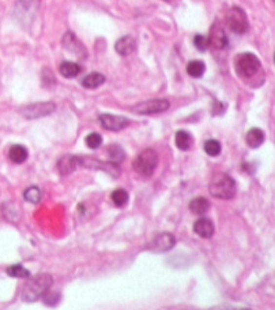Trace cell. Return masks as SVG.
<instances>
[{
  "mask_svg": "<svg viewBox=\"0 0 275 310\" xmlns=\"http://www.w3.org/2000/svg\"><path fill=\"white\" fill-rule=\"evenodd\" d=\"M53 283L52 276L49 273H39L37 276L32 277L23 287V301L36 302L51 288Z\"/></svg>",
  "mask_w": 275,
  "mask_h": 310,
  "instance_id": "6da1fadb",
  "label": "cell"
},
{
  "mask_svg": "<svg viewBox=\"0 0 275 310\" xmlns=\"http://www.w3.org/2000/svg\"><path fill=\"white\" fill-rule=\"evenodd\" d=\"M210 194L221 199H230L236 196V182L228 174H216L209 185Z\"/></svg>",
  "mask_w": 275,
  "mask_h": 310,
  "instance_id": "7a4b0ae2",
  "label": "cell"
},
{
  "mask_svg": "<svg viewBox=\"0 0 275 310\" xmlns=\"http://www.w3.org/2000/svg\"><path fill=\"white\" fill-rule=\"evenodd\" d=\"M236 71L241 78H252L260 71V60L257 56L251 52L240 53L236 58Z\"/></svg>",
  "mask_w": 275,
  "mask_h": 310,
  "instance_id": "3957f363",
  "label": "cell"
},
{
  "mask_svg": "<svg viewBox=\"0 0 275 310\" xmlns=\"http://www.w3.org/2000/svg\"><path fill=\"white\" fill-rule=\"evenodd\" d=\"M158 165V155L153 149H144L138 155V157L134 161V170L143 175V177H150L157 168Z\"/></svg>",
  "mask_w": 275,
  "mask_h": 310,
  "instance_id": "277c9868",
  "label": "cell"
},
{
  "mask_svg": "<svg viewBox=\"0 0 275 310\" xmlns=\"http://www.w3.org/2000/svg\"><path fill=\"white\" fill-rule=\"evenodd\" d=\"M226 23H228L230 30L237 34L245 33L249 26L247 15L238 7H232L226 13Z\"/></svg>",
  "mask_w": 275,
  "mask_h": 310,
  "instance_id": "5b68a950",
  "label": "cell"
},
{
  "mask_svg": "<svg viewBox=\"0 0 275 310\" xmlns=\"http://www.w3.org/2000/svg\"><path fill=\"white\" fill-rule=\"evenodd\" d=\"M169 108V101L165 99H153L142 101L132 108V112L138 115H154V113L165 112Z\"/></svg>",
  "mask_w": 275,
  "mask_h": 310,
  "instance_id": "8992f818",
  "label": "cell"
},
{
  "mask_svg": "<svg viewBox=\"0 0 275 310\" xmlns=\"http://www.w3.org/2000/svg\"><path fill=\"white\" fill-rule=\"evenodd\" d=\"M55 103H36V104H32V106L25 107V110L22 111V115L26 119H37L41 118V116H45V115H49L55 111Z\"/></svg>",
  "mask_w": 275,
  "mask_h": 310,
  "instance_id": "52a82bcc",
  "label": "cell"
},
{
  "mask_svg": "<svg viewBox=\"0 0 275 310\" xmlns=\"http://www.w3.org/2000/svg\"><path fill=\"white\" fill-rule=\"evenodd\" d=\"M78 163L80 165H85V167H89V168H97V170H102L106 174L109 175H113V177H118L120 174V167L118 165V163H102V161H98L96 158H87V157H78Z\"/></svg>",
  "mask_w": 275,
  "mask_h": 310,
  "instance_id": "ba28073f",
  "label": "cell"
},
{
  "mask_svg": "<svg viewBox=\"0 0 275 310\" xmlns=\"http://www.w3.org/2000/svg\"><path fill=\"white\" fill-rule=\"evenodd\" d=\"M98 119L102 127L106 130H111V132H120L130 125V120L124 116H116V115H111V113H102V115H99Z\"/></svg>",
  "mask_w": 275,
  "mask_h": 310,
  "instance_id": "9c48e42d",
  "label": "cell"
},
{
  "mask_svg": "<svg viewBox=\"0 0 275 310\" xmlns=\"http://www.w3.org/2000/svg\"><path fill=\"white\" fill-rule=\"evenodd\" d=\"M209 45H211L216 49H223L228 45V36L225 33L222 26H219L218 23H214L210 29L209 34Z\"/></svg>",
  "mask_w": 275,
  "mask_h": 310,
  "instance_id": "30bf717a",
  "label": "cell"
},
{
  "mask_svg": "<svg viewBox=\"0 0 275 310\" xmlns=\"http://www.w3.org/2000/svg\"><path fill=\"white\" fill-rule=\"evenodd\" d=\"M176 244V239L175 237L169 234V232H162L153 239L150 244V249L156 251H168L175 247Z\"/></svg>",
  "mask_w": 275,
  "mask_h": 310,
  "instance_id": "8fae6325",
  "label": "cell"
},
{
  "mask_svg": "<svg viewBox=\"0 0 275 310\" xmlns=\"http://www.w3.org/2000/svg\"><path fill=\"white\" fill-rule=\"evenodd\" d=\"M194 231L200 238H210L214 234V223L207 218L197 219L194 224Z\"/></svg>",
  "mask_w": 275,
  "mask_h": 310,
  "instance_id": "7c38bea8",
  "label": "cell"
},
{
  "mask_svg": "<svg viewBox=\"0 0 275 310\" xmlns=\"http://www.w3.org/2000/svg\"><path fill=\"white\" fill-rule=\"evenodd\" d=\"M137 48V41L132 36H124L121 39H118L116 41V45H115V49L118 55H123V56H127L135 51Z\"/></svg>",
  "mask_w": 275,
  "mask_h": 310,
  "instance_id": "4fadbf2b",
  "label": "cell"
},
{
  "mask_svg": "<svg viewBox=\"0 0 275 310\" xmlns=\"http://www.w3.org/2000/svg\"><path fill=\"white\" fill-rule=\"evenodd\" d=\"M78 165V157H75V156H63L59 160V163H58L59 171L63 175H70V174H72Z\"/></svg>",
  "mask_w": 275,
  "mask_h": 310,
  "instance_id": "5bb4252c",
  "label": "cell"
},
{
  "mask_svg": "<svg viewBox=\"0 0 275 310\" xmlns=\"http://www.w3.org/2000/svg\"><path fill=\"white\" fill-rule=\"evenodd\" d=\"M264 133L263 130L260 129H257V127H254V129H251L247 134V137H245V141H247V144H248L249 148H259V146H262V144L264 142Z\"/></svg>",
  "mask_w": 275,
  "mask_h": 310,
  "instance_id": "9a60e30c",
  "label": "cell"
},
{
  "mask_svg": "<svg viewBox=\"0 0 275 310\" xmlns=\"http://www.w3.org/2000/svg\"><path fill=\"white\" fill-rule=\"evenodd\" d=\"M8 156H10L11 161L17 163V164H20V163H23L26 160L27 156H29V152H27V149L25 146L17 144V145H13L10 148Z\"/></svg>",
  "mask_w": 275,
  "mask_h": 310,
  "instance_id": "2e32d148",
  "label": "cell"
},
{
  "mask_svg": "<svg viewBox=\"0 0 275 310\" xmlns=\"http://www.w3.org/2000/svg\"><path fill=\"white\" fill-rule=\"evenodd\" d=\"M209 209H210V202H209V199H206V198L199 197L191 201L190 211L192 212L194 215H196V216H202V215H204V213H207Z\"/></svg>",
  "mask_w": 275,
  "mask_h": 310,
  "instance_id": "e0dca14e",
  "label": "cell"
},
{
  "mask_svg": "<svg viewBox=\"0 0 275 310\" xmlns=\"http://www.w3.org/2000/svg\"><path fill=\"white\" fill-rule=\"evenodd\" d=\"M59 71L64 78H75L80 73V67L75 62H63L60 65Z\"/></svg>",
  "mask_w": 275,
  "mask_h": 310,
  "instance_id": "ac0fdd59",
  "label": "cell"
},
{
  "mask_svg": "<svg viewBox=\"0 0 275 310\" xmlns=\"http://www.w3.org/2000/svg\"><path fill=\"white\" fill-rule=\"evenodd\" d=\"M175 144H176V146L180 151H188L192 146V135L190 133L180 130L175 135Z\"/></svg>",
  "mask_w": 275,
  "mask_h": 310,
  "instance_id": "d6986e66",
  "label": "cell"
},
{
  "mask_svg": "<svg viewBox=\"0 0 275 310\" xmlns=\"http://www.w3.org/2000/svg\"><path fill=\"white\" fill-rule=\"evenodd\" d=\"M63 45H64L66 49L71 51V52H74L75 55H78V56L80 55V53H79L80 52V49H82V51H85V49H83V46H82V44L79 43L78 40H77V37H75L71 32L66 33L64 39H63Z\"/></svg>",
  "mask_w": 275,
  "mask_h": 310,
  "instance_id": "ffe728a7",
  "label": "cell"
},
{
  "mask_svg": "<svg viewBox=\"0 0 275 310\" xmlns=\"http://www.w3.org/2000/svg\"><path fill=\"white\" fill-rule=\"evenodd\" d=\"M105 82V77L101 73H92L89 75H86L83 81H82V85L86 89H96L98 88Z\"/></svg>",
  "mask_w": 275,
  "mask_h": 310,
  "instance_id": "44dd1931",
  "label": "cell"
},
{
  "mask_svg": "<svg viewBox=\"0 0 275 310\" xmlns=\"http://www.w3.org/2000/svg\"><path fill=\"white\" fill-rule=\"evenodd\" d=\"M206 71V66L202 60H192L187 66V73L194 78H200Z\"/></svg>",
  "mask_w": 275,
  "mask_h": 310,
  "instance_id": "7402d4cb",
  "label": "cell"
},
{
  "mask_svg": "<svg viewBox=\"0 0 275 310\" xmlns=\"http://www.w3.org/2000/svg\"><path fill=\"white\" fill-rule=\"evenodd\" d=\"M112 201L115 202L116 206L118 208H123L124 205H127L128 202V193L125 192L124 189H116L115 192L112 193Z\"/></svg>",
  "mask_w": 275,
  "mask_h": 310,
  "instance_id": "603a6c76",
  "label": "cell"
},
{
  "mask_svg": "<svg viewBox=\"0 0 275 310\" xmlns=\"http://www.w3.org/2000/svg\"><path fill=\"white\" fill-rule=\"evenodd\" d=\"M7 275L11 277H20V279H25V277L30 276V272L27 271L25 266L20 264L11 265L7 268Z\"/></svg>",
  "mask_w": 275,
  "mask_h": 310,
  "instance_id": "cb8c5ba5",
  "label": "cell"
},
{
  "mask_svg": "<svg viewBox=\"0 0 275 310\" xmlns=\"http://www.w3.org/2000/svg\"><path fill=\"white\" fill-rule=\"evenodd\" d=\"M23 198L26 199L27 202H30V204H39V199H41V192H39V187L30 186L23 193Z\"/></svg>",
  "mask_w": 275,
  "mask_h": 310,
  "instance_id": "d4e9b609",
  "label": "cell"
},
{
  "mask_svg": "<svg viewBox=\"0 0 275 310\" xmlns=\"http://www.w3.org/2000/svg\"><path fill=\"white\" fill-rule=\"evenodd\" d=\"M108 155H109V158H111L113 163H120L125 158V153L123 151V148L118 145H111L108 148Z\"/></svg>",
  "mask_w": 275,
  "mask_h": 310,
  "instance_id": "484cf974",
  "label": "cell"
},
{
  "mask_svg": "<svg viewBox=\"0 0 275 310\" xmlns=\"http://www.w3.org/2000/svg\"><path fill=\"white\" fill-rule=\"evenodd\" d=\"M221 144H219V141H216V139H207L206 142H204V152L207 153L209 156H213V157H216L218 156L219 153H221Z\"/></svg>",
  "mask_w": 275,
  "mask_h": 310,
  "instance_id": "4316f807",
  "label": "cell"
},
{
  "mask_svg": "<svg viewBox=\"0 0 275 310\" xmlns=\"http://www.w3.org/2000/svg\"><path fill=\"white\" fill-rule=\"evenodd\" d=\"M102 144V137L99 135L98 133H90L86 137V145L89 146L90 149H97Z\"/></svg>",
  "mask_w": 275,
  "mask_h": 310,
  "instance_id": "83f0119b",
  "label": "cell"
},
{
  "mask_svg": "<svg viewBox=\"0 0 275 310\" xmlns=\"http://www.w3.org/2000/svg\"><path fill=\"white\" fill-rule=\"evenodd\" d=\"M194 44L199 51H206L209 48V39L202 36V34H196L195 39H194Z\"/></svg>",
  "mask_w": 275,
  "mask_h": 310,
  "instance_id": "f1b7e54d",
  "label": "cell"
},
{
  "mask_svg": "<svg viewBox=\"0 0 275 310\" xmlns=\"http://www.w3.org/2000/svg\"><path fill=\"white\" fill-rule=\"evenodd\" d=\"M42 297H44V302H45V305H49V306H55V305L59 302L60 299L59 292H49V290L46 291Z\"/></svg>",
  "mask_w": 275,
  "mask_h": 310,
  "instance_id": "f546056e",
  "label": "cell"
},
{
  "mask_svg": "<svg viewBox=\"0 0 275 310\" xmlns=\"http://www.w3.org/2000/svg\"><path fill=\"white\" fill-rule=\"evenodd\" d=\"M165 1H171V0H165Z\"/></svg>",
  "mask_w": 275,
  "mask_h": 310,
  "instance_id": "4dcf8cb0",
  "label": "cell"
}]
</instances>
